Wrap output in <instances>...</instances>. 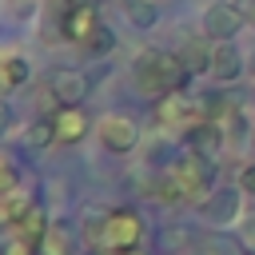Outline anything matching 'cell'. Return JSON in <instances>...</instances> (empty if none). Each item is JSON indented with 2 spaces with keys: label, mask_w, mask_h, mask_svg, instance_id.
<instances>
[{
  "label": "cell",
  "mask_w": 255,
  "mask_h": 255,
  "mask_svg": "<svg viewBox=\"0 0 255 255\" xmlns=\"http://www.w3.org/2000/svg\"><path fill=\"white\" fill-rule=\"evenodd\" d=\"M40 255H76V235L64 223H52L40 239Z\"/></svg>",
  "instance_id": "e0dca14e"
},
{
  "label": "cell",
  "mask_w": 255,
  "mask_h": 255,
  "mask_svg": "<svg viewBox=\"0 0 255 255\" xmlns=\"http://www.w3.org/2000/svg\"><path fill=\"white\" fill-rule=\"evenodd\" d=\"M88 128H92V120H88L84 104H60L56 108V135H60V143H80L88 135Z\"/></svg>",
  "instance_id": "8fae6325"
},
{
  "label": "cell",
  "mask_w": 255,
  "mask_h": 255,
  "mask_svg": "<svg viewBox=\"0 0 255 255\" xmlns=\"http://www.w3.org/2000/svg\"><path fill=\"white\" fill-rule=\"evenodd\" d=\"M151 199H159V203H167V207L187 203V199H183V187L175 183V175H171V171H163V175L151 183Z\"/></svg>",
  "instance_id": "44dd1931"
},
{
  "label": "cell",
  "mask_w": 255,
  "mask_h": 255,
  "mask_svg": "<svg viewBox=\"0 0 255 255\" xmlns=\"http://www.w3.org/2000/svg\"><path fill=\"white\" fill-rule=\"evenodd\" d=\"M239 187H243V191H247V195H255V159H251V163H243V167H239Z\"/></svg>",
  "instance_id": "d4e9b609"
},
{
  "label": "cell",
  "mask_w": 255,
  "mask_h": 255,
  "mask_svg": "<svg viewBox=\"0 0 255 255\" xmlns=\"http://www.w3.org/2000/svg\"><path fill=\"white\" fill-rule=\"evenodd\" d=\"M143 239V219L131 207H116L100 219V247L104 251H124V247H139Z\"/></svg>",
  "instance_id": "277c9868"
},
{
  "label": "cell",
  "mask_w": 255,
  "mask_h": 255,
  "mask_svg": "<svg viewBox=\"0 0 255 255\" xmlns=\"http://www.w3.org/2000/svg\"><path fill=\"white\" fill-rule=\"evenodd\" d=\"M243 28H247V8H239L235 0H215L199 20V32L211 40H235Z\"/></svg>",
  "instance_id": "5b68a950"
},
{
  "label": "cell",
  "mask_w": 255,
  "mask_h": 255,
  "mask_svg": "<svg viewBox=\"0 0 255 255\" xmlns=\"http://www.w3.org/2000/svg\"><path fill=\"white\" fill-rule=\"evenodd\" d=\"M243 187H215L203 203H199V215L203 223H215V227H231L243 219Z\"/></svg>",
  "instance_id": "8992f818"
},
{
  "label": "cell",
  "mask_w": 255,
  "mask_h": 255,
  "mask_svg": "<svg viewBox=\"0 0 255 255\" xmlns=\"http://www.w3.org/2000/svg\"><path fill=\"white\" fill-rule=\"evenodd\" d=\"M48 227H52V219H48V211H44L40 203H32V211H28V215H24V219H20L16 227H8V231H20V235H28L32 243H40Z\"/></svg>",
  "instance_id": "d6986e66"
},
{
  "label": "cell",
  "mask_w": 255,
  "mask_h": 255,
  "mask_svg": "<svg viewBox=\"0 0 255 255\" xmlns=\"http://www.w3.org/2000/svg\"><path fill=\"white\" fill-rule=\"evenodd\" d=\"M167 171L175 175V183L183 187V199L187 203H203L211 191H215V159L199 155V151H183L179 159L167 163Z\"/></svg>",
  "instance_id": "7a4b0ae2"
},
{
  "label": "cell",
  "mask_w": 255,
  "mask_h": 255,
  "mask_svg": "<svg viewBox=\"0 0 255 255\" xmlns=\"http://www.w3.org/2000/svg\"><path fill=\"white\" fill-rule=\"evenodd\" d=\"M4 255H40V243H32L20 231H8L4 235Z\"/></svg>",
  "instance_id": "603a6c76"
},
{
  "label": "cell",
  "mask_w": 255,
  "mask_h": 255,
  "mask_svg": "<svg viewBox=\"0 0 255 255\" xmlns=\"http://www.w3.org/2000/svg\"><path fill=\"white\" fill-rule=\"evenodd\" d=\"M199 255H243V243H235V239H223V231H207V235H199Z\"/></svg>",
  "instance_id": "ffe728a7"
},
{
  "label": "cell",
  "mask_w": 255,
  "mask_h": 255,
  "mask_svg": "<svg viewBox=\"0 0 255 255\" xmlns=\"http://www.w3.org/2000/svg\"><path fill=\"white\" fill-rule=\"evenodd\" d=\"M76 4H96V0H48V8H60V12L76 8Z\"/></svg>",
  "instance_id": "4316f807"
},
{
  "label": "cell",
  "mask_w": 255,
  "mask_h": 255,
  "mask_svg": "<svg viewBox=\"0 0 255 255\" xmlns=\"http://www.w3.org/2000/svg\"><path fill=\"white\" fill-rule=\"evenodd\" d=\"M32 191L28 187H12V191H0V219H4V227H16L28 211H32Z\"/></svg>",
  "instance_id": "9a60e30c"
},
{
  "label": "cell",
  "mask_w": 255,
  "mask_h": 255,
  "mask_svg": "<svg viewBox=\"0 0 255 255\" xmlns=\"http://www.w3.org/2000/svg\"><path fill=\"white\" fill-rule=\"evenodd\" d=\"M112 48H116V32H112L108 24H100V28L92 32V40L84 44V56H96V60H100V56H108Z\"/></svg>",
  "instance_id": "7402d4cb"
},
{
  "label": "cell",
  "mask_w": 255,
  "mask_h": 255,
  "mask_svg": "<svg viewBox=\"0 0 255 255\" xmlns=\"http://www.w3.org/2000/svg\"><path fill=\"white\" fill-rule=\"evenodd\" d=\"M247 72V64H243V52L235 48V40H215V52H211V80L215 84H235L239 76Z\"/></svg>",
  "instance_id": "30bf717a"
},
{
  "label": "cell",
  "mask_w": 255,
  "mask_h": 255,
  "mask_svg": "<svg viewBox=\"0 0 255 255\" xmlns=\"http://www.w3.org/2000/svg\"><path fill=\"white\" fill-rule=\"evenodd\" d=\"M187 80H191V72L183 68L179 52L143 48V52H135V60H131V84H135L147 100H159V96L183 92Z\"/></svg>",
  "instance_id": "6da1fadb"
},
{
  "label": "cell",
  "mask_w": 255,
  "mask_h": 255,
  "mask_svg": "<svg viewBox=\"0 0 255 255\" xmlns=\"http://www.w3.org/2000/svg\"><path fill=\"white\" fill-rule=\"evenodd\" d=\"M28 80H32L28 56H24V52H4V56H0V88H4V92H16V88H24Z\"/></svg>",
  "instance_id": "5bb4252c"
},
{
  "label": "cell",
  "mask_w": 255,
  "mask_h": 255,
  "mask_svg": "<svg viewBox=\"0 0 255 255\" xmlns=\"http://www.w3.org/2000/svg\"><path fill=\"white\" fill-rule=\"evenodd\" d=\"M151 116H155V124H159V128H167V131H183V135H187L195 124H203V120H207L203 100H191V96H183V92L159 96Z\"/></svg>",
  "instance_id": "3957f363"
},
{
  "label": "cell",
  "mask_w": 255,
  "mask_h": 255,
  "mask_svg": "<svg viewBox=\"0 0 255 255\" xmlns=\"http://www.w3.org/2000/svg\"><path fill=\"white\" fill-rule=\"evenodd\" d=\"M243 8H247V24H251V28H255V0H247V4H243Z\"/></svg>",
  "instance_id": "f1b7e54d"
},
{
  "label": "cell",
  "mask_w": 255,
  "mask_h": 255,
  "mask_svg": "<svg viewBox=\"0 0 255 255\" xmlns=\"http://www.w3.org/2000/svg\"><path fill=\"white\" fill-rule=\"evenodd\" d=\"M60 24H64V40L84 48L104 20H100V8H96V4H76V8H68V12L60 16Z\"/></svg>",
  "instance_id": "9c48e42d"
},
{
  "label": "cell",
  "mask_w": 255,
  "mask_h": 255,
  "mask_svg": "<svg viewBox=\"0 0 255 255\" xmlns=\"http://www.w3.org/2000/svg\"><path fill=\"white\" fill-rule=\"evenodd\" d=\"M24 139H28V147H52V143H60V135H56V116H36V120L28 124V131H24Z\"/></svg>",
  "instance_id": "ac0fdd59"
},
{
  "label": "cell",
  "mask_w": 255,
  "mask_h": 255,
  "mask_svg": "<svg viewBox=\"0 0 255 255\" xmlns=\"http://www.w3.org/2000/svg\"><path fill=\"white\" fill-rule=\"evenodd\" d=\"M4 4H8L12 12H28V4H32V0H4Z\"/></svg>",
  "instance_id": "83f0119b"
},
{
  "label": "cell",
  "mask_w": 255,
  "mask_h": 255,
  "mask_svg": "<svg viewBox=\"0 0 255 255\" xmlns=\"http://www.w3.org/2000/svg\"><path fill=\"white\" fill-rule=\"evenodd\" d=\"M251 139H255V128H251Z\"/></svg>",
  "instance_id": "4dcf8cb0"
},
{
  "label": "cell",
  "mask_w": 255,
  "mask_h": 255,
  "mask_svg": "<svg viewBox=\"0 0 255 255\" xmlns=\"http://www.w3.org/2000/svg\"><path fill=\"white\" fill-rule=\"evenodd\" d=\"M12 187H20V171H16V163H12V159H4V171H0V191H12Z\"/></svg>",
  "instance_id": "cb8c5ba5"
},
{
  "label": "cell",
  "mask_w": 255,
  "mask_h": 255,
  "mask_svg": "<svg viewBox=\"0 0 255 255\" xmlns=\"http://www.w3.org/2000/svg\"><path fill=\"white\" fill-rule=\"evenodd\" d=\"M187 143H191V151H199V155H207V159H219V155H223V143H227V131H223L215 120H203V124H195V128L187 131Z\"/></svg>",
  "instance_id": "4fadbf2b"
},
{
  "label": "cell",
  "mask_w": 255,
  "mask_h": 255,
  "mask_svg": "<svg viewBox=\"0 0 255 255\" xmlns=\"http://www.w3.org/2000/svg\"><path fill=\"white\" fill-rule=\"evenodd\" d=\"M251 72H255V56H251Z\"/></svg>",
  "instance_id": "f546056e"
},
{
  "label": "cell",
  "mask_w": 255,
  "mask_h": 255,
  "mask_svg": "<svg viewBox=\"0 0 255 255\" xmlns=\"http://www.w3.org/2000/svg\"><path fill=\"white\" fill-rule=\"evenodd\" d=\"M124 16L135 32H147L151 24H159V0H124Z\"/></svg>",
  "instance_id": "2e32d148"
},
{
  "label": "cell",
  "mask_w": 255,
  "mask_h": 255,
  "mask_svg": "<svg viewBox=\"0 0 255 255\" xmlns=\"http://www.w3.org/2000/svg\"><path fill=\"white\" fill-rule=\"evenodd\" d=\"M175 52H179V60H183V68H187L191 76H203V72H211V52H215V40L199 32V36H187Z\"/></svg>",
  "instance_id": "7c38bea8"
},
{
  "label": "cell",
  "mask_w": 255,
  "mask_h": 255,
  "mask_svg": "<svg viewBox=\"0 0 255 255\" xmlns=\"http://www.w3.org/2000/svg\"><path fill=\"white\" fill-rule=\"evenodd\" d=\"M96 135H100V143H104L112 155H128V151L139 143V128H135L128 116H120V112H108V116H100V124H96Z\"/></svg>",
  "instance_id": "52a82bcc"
},
{
  "label": "cell",
  "mask_w": 255,
  "mask_h": 255,
  "mask_svg": "<svg viewBox=\"0 0 255 255\" xmlns=\"http://www.w3.org/2000/svg\"><path fill=\"white\" fill-rule=\"evenodd\" d=\"M239 243H243V247H247V251L255 255V215H251V219H243V231H239Z\"/></svg>",
  "instance_id": "484cf974"
},
{
  "label": "cell",
  "mask_w": 255,
  "mask_h": 255,
  "mask_svg": "<svg viewBox=\"0 0 255 255\" xmlns=\"http://www.w3.org/2000/svg\"><path fill=\"white\" fill-rule=\"evenodd\" d=\"M44 88H48L60 104H84V96L92 92V80H88V72H80V68H56Z\"/></svg>",
  "instance_id": "ba28073f"
}]
</instances>
